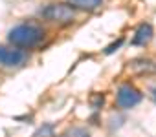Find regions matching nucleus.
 Returning a JSON list of instances; mask_svg holds the SVG:
<instances>
[{"label": "nucleus", "mask_w": 156, "mask_h": 137, "mask_svg": "<svg viewBox=\"0 0 156 137\" xmlns=\"http://www.w3.org/2000/svg\"><path fill=\"white\" fill-rule=\"evenodd\" d=\"M72 8H77V9H85V11H96L103 0H68Z\"/></svg>", "instance_id": "obj_7"}, {"label": "nucleus", "mask_w": 156, "mask_h": 137, "mask_svg": "<svg viewBox=\"0 0 156 137\" xmlns=\"http://www.w3.org/2000/svg\"><path fill=\"white\" fill-rule=\"evenodd\" d=\"M129 64H130L129 68L136 73H152V72H156V64L149 58H136Z\"/></svg>", "instance_id": "obj_6"}, {"label": "nucleus", "mask_w": 156, "mask_h": 137, "mask_svg": "<svg viewBox=\"0 0 156 137\" xmlns=\"http://www.w3.org/2000/svg\"><path fill=\"white\" fill-rule=\"evenodd\" d=\"M42 38H44V29L37 24H31V22L19 24L8 33V40L19 48H33Z\"/></svg>", "instance_id": "obj_1"}, {"label": "nucleus", "mask_w": 156, "mask_h": 137, "mask_svg": "<svg viewBox=\"0 0 156 137\" xmlns=\"http://www.w3.org/2000/svg\"><path fill=\"white\" fill-rule=\"evenodd\" d=\"M61 137H90V132L87 128H70Z\"/></svg>", "instance_id": "obj_9"}, {"label": "nucleus", "mask_w": 156, "mask_h": 137, "mask_svg": "<svg viewBox=\"0 0 156 137\" xmlns=\"http://www.w3.org/2000/svg\"><path fill=\"white\" fill-rule=\"evenodd\" d=\"M28 58V55L22 49H13V48H6V46H0V66H6V68H15L24 64Z\"/></svg>", "instance_id": "obj_4"}, {"label": "nucleus", "mask_w": 156, "mask_h": 137, "mask_svg": "<svg viewBox=\"0 0 156 137\" xmlns=\"http://www.w3.org/2000/svg\"><path fill=\"white\" fill-rule=\"evenodd\" d=\"M152 35H154V31H152L151 24H140V28L136 29V33L132 37V44L134 46H145L152 38Z\"/></svg>", "instance_id": "obj_5"}, {"label": "nucleus", "mask_w": 156, "mask_h": 137, "mask_svg": "<svg viewBox=\"0 0 156 137\" xmlns=\"http://www.w3.org/2000/svg\"><path fill=\"white\" fill-rule=\"evenodd\" d=\"M141 97H143V95H141L140 90H136V88L130 86V84H123V86L118 88L116 102H118L119 108L129 110V108H134L136 104H140V102H141Z\"/></svg>", "instance_id": "obj_3"}, {"label": "nucleus", "mask_w": 156, "mask_h": 137, "mask_svg": "<svg viewBox=\"0 0 156 137\" xmlns=\"http://www.w3.org/2000/svg\"><path fill=\"white\" fill-rule=\"evenodd\" d=\"M41 17L48 22H53V24H72L73 18H75V9L68 4H48L41 9Z\"/></svg>", "instance_id": "obj_2"}, {"label": "nucleus", "mask_w": 156, "mask_h": 137, "mask_svg": "<svg viewBox=\"0 0 156 137\" xmlns=\"http://www.w3.org/2000/svg\"><path fill=\"white\" fill-rule=\"evenodd\" d=\"M33 137H55V130H53V124H50V122H46V124H42L35 133H33Z\"/></svg>", "instance_id": "obj_8"}, {"label": "nucleus", "mask_w": 156, "mask_h": 137, "mask_svg": "<svg viewBox=\"0 0 156 137\" xmlns=\"http://www.w3.org/2000/svg\"><path fill=\"white\" fill-rule=\"evenodd\" d=\"M103 102H105V95L103 93H96L94 97H92V108H101L103 106Z\"/></svg>", "instance_id": "obj_10"}, {"label": "nucleus", "mask_w": 156, "mask_h": 137, "mask_svg": "<svg viewBox=\"0 0 156 137\" xmlns=\"http://www.w3.org/2000/svg\"><path fill=\"white\" fill-rule=\"evenodd\" d=\"M121 44H123V38H118V40H116L114 44H110V46H108V48L105 49V53H107V55H110V53H114V51H116V49H118V48H119Z\"/></svg>", "instance_id": "obj_11"}]
</instances>
